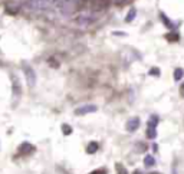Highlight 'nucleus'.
<instances>
[{"label":"nucleus","mask_w":184,"mask_h":174,"mask_svg":"<svg viewBox=\"0 0 184 174\" xmlns=\"http://www.w3.org/2000/svg\"><path fill=\"white\" fill-rule=\"evenodd\" d=\"M115 168H116V173H118V174H128L127 168H125V167L122 166L121 163H116L115 164Z\"/></svg>","instance_id":"13"},{"label":"nucleus","mask_w":184,"mask_h":174,"mask_svg":"<svg viewBox=\"0 0 184 174\" xmlns=\"http://www.w3.org/2000/svg\"><path fill=\"white\" fill-rule=\"evenodd\" d=\"M151 174H160V173H151Z\"/></svg>","instance_id":"26"},{"label":"nucleus","mask_w":184,"mask_h":174,"mask_svg":"<svg viewBox=\"0 0 184 174\" xmlns=\"http://www.w3.org/2000/svg\"><path fill=\"white\" fill-rule=\"evenodd\" d=\"M98 108L95 105H82V107H79L75 109V115H87V114H91V112H95Z\"/></svg>","instance_id":"5"},{"label":"nucleus","mask_w":184,"mask_h":174,"mask_svg":"<svg viewBox=\"0 0 184 174\" xmlns=\"http://www.w3.org/2000/svg\"><path fill=\"white\" fill-rule=\"evenodd\" d=\"M52 3H53V0H30V4H32V7L39 9V10L48 9Z\"/></svg>","instance_id":"4"},{"label":"nucleus","mask_w":184,"mask_h":174,"mask_svg":"<svg viewBox=\"0 0 184 174\" xmlns=\"http://www.w3.org/2000/svg\"><path fill=\"white\" fill-rule=\"evenodd\" d=\"M22 68H23V72H25V76H26L27 85H29L30 88H33L35 84H36V74H35L33 68L30 66V65H27L26 62L22 65Z\"/></svg>","instance_id":"1"},{"label":"nucleus","mask_w":184,"mask_h":174,"mask_svg":"<svg viewBox=\"0 0 184 174\" xmlns=\"http://www.w3.org/2000/svg\"><path fill=\"white\" fill-rule=\"evenodd\" d=\"M145 144H139V145H137V150H138V152H143L144 150H145Z\"/></svg>","instance_id":"21"},{"label":"nucleus","mask_w":184,"mask_h":174,"mask_svg":"<svg viewBox=\"0 0 184 174\" xmlns=\"http://www.w3.org/2000/svg\"><path fill=\"white\" fill-rule=\"evenodd\" d=\"M112 2H114L115 4H124V3H127L128 0H112Z\"/></svg>","instance_id":"22"},{"label":"nucleus","mask_w":184,"mask_h":174,"mask_svg":"<svg viewBox=\"0 0 184 174\" xmlns=\"http://www.w3.org/2000/svg\"><path fill=\"white\" fill-rule=\"evenodd\" d=\"M180 92H181V95H184V82L180 85Z\"/></svg>","instance_id":"23"},{"label":"nucleus","mask_w":184,"mask_h":174,"mask_svg":"<svg viewBox=\"0 0 184 174\" xmlns=\"http://www.w3.org/2000/svg\"><path fill=\"white\" fill-rule=\"evenodd\" d=\"M138 127H139V118H137V117L131 118L127 122V131H130V133H134L135 130H138Z\"/></svg>","instance_id":"7"},{"label":"nucleus","mask_w":184,"mask_h":174,"mask_svg":"<svg viewBox=\"0 0 184 174\" xmlns=\"http://www.w3.org/2000/svg\"><path fill=\"white\" fill-rule=\"evenodd\" d=\"M171 171H173V174H177V168H176V167H173V170H171Z\"/></svg>","instance_id":"25"},{"label":"nucleus","mask_w":184,"mask_h":174,"mask_svg":"<svg viewBox=\"0 0 184 174\" xmlns=\"http://www.w3.org/2000/svg\"><path fill=\"white\" fill-rule=\"evenodd\" d=\"M183 76H184V70L181 69V68H177V69L174 70V79H176V81H180Z\"/></svg>","instance_id":"12"},{"label":"nucleus","mask_w":184,"mask_h":174,"mask_svg":"<svg viewBox=\"0 0 184 174\" xmlns=\"http://www.w3.org/2000/svg\"><path fill=\"white\" fill-rule=\"evenodd\" d=\"M12 94H13L15 101H19L22 95V86H20V81L16 76V74H12Z\"/></svg>","instance_id":"2"},{"label":"nucleus","mask_w":184,"mask_h":174,"mask_svg":"<svg viewBox=\"0 0 184 174\" xmlns=\"http://www.w3.org/2000/svg\"><path fill=\"white\" fill-rule=\"evenodd\" d=\"M144 164H145V167L150 168V167H153L155 164V158L153 156H145L144 157Z\"/></svg>","instance_id":"9"},{"label":"nucleus","mask_w":184,"mask_h":174,"mask_svg":"<svg viewBox=\"0 0 184 174\" xmlns=\"http://www.w3.org/2000/svg\"><path fill=\"white\" fill-rule=\"evenodd\" d=\"M108 171H106V168H98V170H94L91 171L89 174H106Z\"/></svg>","instance_id":"18"},{"label":"nucleus","mask_w":184,"mask_h":174,"mask_svg":"<svg viewBox=\"0 0 184 174\" xmlns=\"http://www.w3.org/2000/svg\"><path fill=\"white\" fill-rule=\"evenodd\" d=\"M161 19H163V22H164V25H165L167 27H170V29H173V27H174V25L171 23V20H170L168 17H165L163 13H161Z\"/></svg>","instance_id":"16"},{"label":"nucleus","mask_w":184,"mask_h":174,"mask_svg":"<svg viewBox=\"0 0 184 174\" xmlns=\"http://www.w3.org/2000/svg\"><path fill=\"white\" fill-rule=\"evenodd\" d=\"M53 60H55V59H52V58H50V59L48 60V63H49V65H50L52 68H58V66H59V62H53Z\"/></svg>","instance_id":"20"},{"label":"nucleus","mask_w":184,"mask_h":174,"mask_svg":"<svg viewBox=\"0 0 184 174\" xmlns=\"http://www.w3.org/2000/svg\"><path fill=\"white\" fill-rule=\"evenodd\" d=\"M147 137L150 138V140H154L157 137V130H155V127H148L147 128Z\"/></svg>","instance_id":"10"},{"label":"nucleus","mask_w":184,"mask_h":174,"mask_svg":"<svg viewBox=\"0 0 184 174\" xmlns=\"http://www.w3.org/2000/svg\"><path fill=\"white\" fill-rule=\"evenodd\" d=\"M62 133H64V135L72 134V127L68 125V124H62Z\"/></svg>","instance_id":"14"},{"label":"nucleus","mask_w":184,"mask_h":174,"mask_svg":"<svg viewBox=\"0 0 184 174\" xmlns=\"http://www.w3.org/2000/svg\"><path fill=\"white\" fill-rule=\"evenodd\" d=\"M132 174H143V173H141V171H139V170H135V171H134V173H132Z\"/></svg>","instance_id":"24"},{"label":"nucleus","mask_w":184,"mask_h":174,"mask_svg":"<svg viewBox=\"0 0 184 174\" xmlns=\"http://www.w3.org/2000/svg\"><path fill=\"white\" fill-rule=\"evenodd\" d=\"M165 37H167V41H168V42H178V39H180V35L176 33V32H171V33L165 35Z\"/></svg>","instance_id":"11"},{"label":"nucleus","mask_w":184,"mask_h":174,"mask_svg":"<svg viewBox=\"0 0 184 174\" xmlns=\"http://www.w3.org/2000/svg\"><path fill=\"white\" fill-rule=\"evenodd\" d=\"M158 124V117L157 115H153L150 119H148V127H157Z\"/></svg>","instance_id":"15"},{"label":"nucleus","mask_w":184,"mask_h":174,"mask_svg":"<svg viewBox=\"0 0 184 174\" xmlns=\"http://www.w3.org/2000/svg\"><path fill=\"white\" fill-rule=\"evenodd\" d=\"M98 148H99V144L95 143V141H92V143H89V144L87 145V152L88 154H94V152L98 151Z\"/></svg>","instance_id":"8"},{"label":"nucleus","mask_w":184,"mask_h":174,"mask_svg":"<svg viewBox=\"0 0 184 174\" xmlns=\"http://www.w3.org/2000/svg\"><path fill=\"white\" fill-rule=\"evenodd\" d=\"M17 151H19L20 154H32V152L36 151V147H35V145H32L30 143H23V144L19 145Z\"/></svg>","instance_id":"6"},{"label":"nucleus","mask_w":184,"mask_h":174,"mask_svg":"<svg viewBox=\"0 0 184 174\" xmlns=\"http://www.w3.org/2000/svg\"><path fill=\"white\" fill-rule=\"evenodd\" d=\"M75 22L78 23L79 26H88V25H91L94 22V16L89 15V13H82V15H79L76 17Z\"/></svg>","instance_id":"3"},{"label":"nucleus","mask_w":184,"mask_h":174,"mask_svg":"<svg viewBox=\"0 0 184 174\" xmlns=\"http://www.w3.org/2000/svg\"><path fill=\"white\" fill-rule=\"evenodd\" d=\"M135 13H137L135 9H131V10H130V13H128V16L125 17V20H127V22H131L132 19L135 17Z\"/></svg>","instance_id":"17"},{"label":"nucleus","mask_w":184,"mask_h":174,"mask_svg":"<svg viewBox=\"0 0 184 174\" xmlns=\"http://www.w3.org/2000/svg\"><path fill=\"white\" fill-rule=\"evenodd\" d=\"M150 75H153V76H160V69H158V68H151Z\"/></svg>","instance_id":"19"}]
</instances>
